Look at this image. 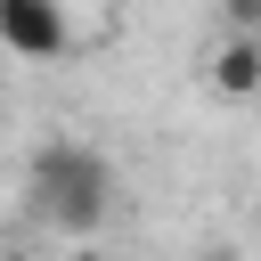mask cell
<instances>
[{
    "label": "cell",
    "mask_w": 261,
    "mask_h": 261,
    "mask_svg": "<svg viewBox=\"0 0 261 261\" xmlns=\"http://www.w3.org/2000/svg\"><path fill=\"white\" fill-rule=\"evenodd\" d=\"M33 196H41V212H49L57 228H98V220H106V196H114V171H106L98 147L57 139V147H41V163H33Z\"/></svg>",
    "instance_id": "1"
},
{
    "label": "cell",
    "mask_w": 261,
    "mask_h": 261,
    "mask_svg": "<svg viewBox=\"0 0 261 261\" xmlns=\"http://www.w3.org/2000/svg\"><path fill=\"white\" fill-rule=\"evenodd\" d=\"M0 41L24 57V65H49L73 49V24H65V0H0Z\"/></svg>",
    "instance_id": "2"
},
{
    "label": "cell",
    "mask_w": 261,
    "mask_h": 261,
    "mask_svg": "<svg viewBox=\"0 0 261 261\" xmlns=\"http://www.w3.org/2000/svg\"><path fill=\"white\" fill-rule=\"evenodd\" d=\"M212 90H228V98H253V90H261V33L220 41V57H212Z\"/></svg>",
    "instance_id": "3"
},
{
    "label": "cell",
    "mask_w": 261,
    "mask_h": 261,
    "mask_svg": "<svg viewBox=\"0 0 261 261\" xmlns=\"http://www.w3.org/2000/svg\"><path fill=\"white\" fill-rule=\"evenodd\" d=\"M220 8H228V24H237V33H261V0H220Z\"/></svg>",
    "instance_id": "4"
},
{
    "label": "cell",
    "mask_w": 261,
    "mask_h": 261,
    "mask_svg": "<svg viewBox=\"0 0 261 261\" xmlns=\"http://www.w3.org/2000/svg\"><path fill=\"white\" fill-rule=\"evenodd\" d=\"M196 261H245V253H228V245H212V253H196Z\"/></svg>",
    "instance_id": "5"
},
{
    "label": "cell",
    "mask_w": 261,
    "mask_h": 261,
    "mask_svg": "<svg viewBox=\"0 0 261 261\" xmlns=\"http://www.w3.org/2000/svg\"><path fill=\"white\" fill-rule=\"evenodd\" d=\"M65 261H114V253H65Z\"/></svg>",
    "instance_id": "6"
}]
</instances>
